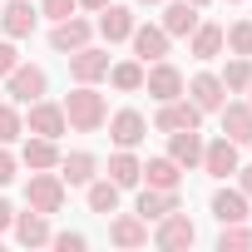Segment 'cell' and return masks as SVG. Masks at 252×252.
<instances>
[{
  "instance_id": "6da1fadb",
  "label": "cell",
  "mask_w": 252,
  "mask_h": 252,
  "mask_svg": "<svg viewBox=\"0 0 252 252\" xmlns=\"http://www.w3.org/2000/svg\"><path fill=\"white\" fill-rule=\"evenodd\" d=\"M104 119H109V104L94 84H74V94L64 99V124L74 134H99L104 129Z\"/></svg>"
},
{
  "instance_id": "7a4b0ae2",
  "label": "cell",
  "mask_w": 252,
  "mask_h": 252,
  "mask_svg": "<svg viewBox=\"0 0 252 252\" xmlns=\"http://www.w3.org/2000/svg\"><path fill=\"white\" fill-rule=\"evenodd\" d=\"M25 203L35 208V213H60L64 208V178L55 173V168H30V183H25Z\"/></svg>"
},
{
  "instance_id": "3957f363",
  "label": "cell",
  "mask_w": 252,
  "mask_h": 252,
  "mask_svg": "<svg viewBox=\"0 0 252 252\" xmlns=\"http://www.w3.org/2000/svg\"><path fill=\"white\" fill-rule=\"evenodd\" d=\"M45 89H50V74H45L40 64H15V69L5 74L10 104H35V99H45Z\"/></svg>"
},
{
  "instance_id": "277c9868",
  "label": "cell",
  "mask_w": 252,
  "mask_h": 252,
  "mask_svg": "<svg viewBox=\"0 0 252 252\" xmlns=\"http://www.w3.org/2000/svg\"><path fill=\"white\" fill-rule=\"evenodd\" d=\"M198 242V227H193V218L188 213H163L158 218V227H154V247H163V252H183V247H193Z\"/></svg>"
},
{
  "instance_id": "5b68a950",
  "label": "cell",
  "mask_w": 252,
  "mask_h": 252,
  "mask_svg": "<svg viewBox=\"0 0 252 252\" xmlns=\"http://www.w3.org/2000/svg\"><path fill=\"white\" fill-rule=\"evenodd\" d=\"M203 124V109L193 104V99H163V109H158V119H154V129L158 134H178V129H198Z\"/></svg>"
},
{
  "instance_id": "8992f818",
  "label": "cell",
  "mask_w": 252,
  "mask_h": 252,
  "mask_svg": "<svg viewBox=\"0 0 252 252\" xmlns=\"http://www.w3.org/2000/svg\"><path fill=\"white\" fill-rule=\"evenodd\" d=\"M69 129L64 124V104H50V99H35L30 114H25V134H40V139H60Z\"/></svg>"
},
{
  "instance_id": "52a82bcc",
  "label": "cell",
  "mask_w": 252,
  "mask_h": 252,
  "mask_svg": "<svg viewBox=\"0 0 252 252\" xmlns=\"http://www.w3.org/2000/svg\"><path fill=\"white\" fill-rule=\"evenodd\" d=\"M109 124V139H114V149H139L144 144V134H149V119L139 114V109H119L114 119H104Z\"/></svg>"
},
{
  "instance_id": "ba28073f",
  "label": "cell",
  "mask_w": 252,
  "mask_h": 252,
  "mask_svg": "<svg viewBox=\"0 0 252 252\" xmlns=\"http://www.w3.org/2000/svg\"><path fill=\"white\" fill-rule=\"evenodd\" d=\"M40 25V10L30 5V0H10V5H0V30H5V40H30Z\"/></svg>"
},
{
  "instance_id": "9c48e42d",
  "label": "cell",
  "mask_w": 252,
  "mask_h": 252,
  "mask_svg": "<svg viewBox=\"0 0 252 252\" xmlns=\"http://www.w3.org/2000/svg\"><path fill=\"white\" fill-rule=\"evenodd\" d=\"M89 35H94V25H89V20H79V15L55 20V30H50V50H55V55H74V50H84V45H89Z\"/></svg>"
},
{
  "instance_id": "30bf717a",
  "label": "cell",
  "mask_w": 252,
  "mask_h": 252,
  "mask_svg": "<svg viewBox=\"0 0 252 252\" xmlns=\"http://www.w3.org/2000/svg\"><path fill=\"white\" fill-rule=\"evenodd\" d=\"M208 178H232L242 163H237V144L232 139H213V144H203V163H198Z\"/></svg>"
},
{
  "instance_id": "8fae6325",
  "label": "cell",
  "mask_w": 252,
  "mask_h": 252,
  "mask_svg": "<svg viewBox=\"0 0 252 252\" xmlns=\"http://www.w3.org/2000/svg\"><path fill=\"white\" fill-rule=\"evenodd\" d=\"M69 74H74V84H99L109 74V50H94V45L74 50L69 55Z\"/></svg>"
},
{
  "instance_id": "7c38bea8",
  "label": "cell",
  "mask_w": 252,
  "mask_h": 252,
  "mask_svg": "<svg viewBox=\"0 0 252 252\" xmlns=\"http://www.w3.org/2000/svg\"><path fill=\"white\" fill-rule=\"evenodd\" d=\"M144 89H149L158 104H163V99H178V94H183V74H178L168 60H154V64L144 69Z\"/></svg>"
},
{
  "instance_id": "4fadbf2b",
  "label": "cell",
  "mask_w": 252,
  "mask_h": 252,
  "mask_svg": "<svg viewBox=\"0 0 252 252\" xmlns=\"http://www.w3.org/2000/svg\"><path fill=\"white\" fill-rule=\"evenodd\" d=\"M188 99H193L203 114H218V109L227 104V84H222L218 74H193V79H188Z\"/></svg>"
},
{
  "instance_id": "5bb4252c",
  "label": "cell",
  "mask_w": 252,
  "mask_h": 252,
  "mask_svg": "<svg viewBox=\"0 0 252 252\" xmlns=\"http://www.w3.org/2000/svg\"><path fill=\"white\" fill-rule=\"evenodd\" d=\"M134 25H139V20H134V10H129V5H114V0H109V5L99 10V25H94V30H99L109 45H119V40H129V35H134Z\"/></svg>"
},
{
  "instance_id": "9a60e30c",
  "label": "cell",
  "mask_w": 252,
  "mask_h": 252,
  "mask_svg": "<svg viewBox=\"0 0 252 252\" xmlns=\"http://www.w3.org/2000/svg\"><path fill=\"white\" fill-rule=\"evenodd\" d=\"M198 20H203V10L188 5V0H168V5H163V30H168V40H188V35L198 30Z\"/></svg>"
},
{
  "instance_id": "2e32d148",
  "label": "cell",
  "mask_w": 252,
  "mask_h": 252,
  "mask_svg": "<svg viewBox=\"0 0 252 252\" xmlns=\"http://www.w3.org/2000/svg\"><path fill=\"white\" fill-rule=\"evenodd\" d=\"M134 55L144 60V64H154V60H168V30L163 25H134Z\"/></svg>"
},
{
  "instance_id": "e0dca14e",
  "label": "cell",
  "mask_w": 252,
  "mask_h": 252,
  "mask_svg": "<svg viewBox=\"0 0 252 252\" xmlns=\"http://www.w3.org/2000/svg\"><path fill=\"white\" fill-rule=\"evenodd\" d=\"M168 158L178 163V168H198L203 163V134L198 129H178V134H168Z\"/></svg>"
},
{
  "instance_id": "ac0fdd59",
  "label": "cell",
  "mask_w": 252,
  "mask_h": 252,
  "mask_svg": "<svg viewBox=\"0 0 252 252\" xmlns=\"http://www.w3.org/2000/svg\"><path fill=\"white\" fill-rule=\"evenodd\" d=\"M218 114H222V139H232L237 149L252 144V104H232V99H227Z\"/></svg>"
},
{
  "instance_id": "d6986e66",
  "label": "cell",
  "mask_w": 252,
  "mask_h": 252,
  "mask_svg": "<svg viewBox=\"0 0 252 252\" xmlns=\"http://www.w3.org/2000/svg\"><path fill=\"white\" fill-rule=\"evenodd\" d=\"M94 173H99V158L84 154V149H74V154L60 158V178H64V188H84V183H94Z\"/></svg>"
},
{
  "instance_id": "ffe728a7",
  "label": "cell",
  "mask_w": 252,
  "mask_h": 252,
  "mask_svg": "<svg viewBox=\"0 0 252 252\" xmlns=\"http://www.w3.org/2000/svg\"><path fill=\"white\" fill-rule=\"evenodd\" d=\"M10 227H15V242H20V247H45V242L55 237V232H50V218L35 213V208H30V213H15Z\"/></svg>"
},
{
  "instance_id": "44dd1931",
  "label": "cell",
  "mask_w": 252,
  "mask_h": 252,
  "mask_svg": "<svg viewBox=\"0 0 252 252\" xmlns=\"http://www.w3.org/2000/svg\"><path fill=\"white\" fill-rule=\"evenodd\" d=\"M109 242H114V247H144V242H149V222H144L139 213H119V218L109 222Z\"/></svg>"
},
{
  "instance_id": "7402d4cb",
  "label": "cell",
  "mask_w": 252,
  "mask_h": 252,
  "mask_svg": "<svg viewBox=\"0 0 252 252\" xmlns=\"http://www.w3.org/2000/svg\"><path fill=\"white\" fill-rule=\"evenodd\" d=\"M173 208H178V188H144L139 203H134V213H139L144 222H158V218L173 213Z\"/></svg>"
},
{
  "instance_id": "603a6c76",
  "label": "cell",
  "mask_w": 252,
  "mask_h": 252,
  "mask_svg": "<svg viewBox=\"0 0 252 252\" xmlns=\"http://www.w3.org/2000/svg\"><path fill=\"white\" fill-rule=\"evenodd\" d=\"M208 208H213V218H218V222H247V218H252V213H247V193H242V188H218Z\"/></svg>"
},
{
  "instance_id": "cb8c5ba5",
  "label": "cell",
  "mask_w": 252,
  "mask_h": 252,
  "mask_svg": "<svg viewBox=\"0 0 252 252\" xmlns=\"http://www.w3.org/2000/svg\"><path fill=\"white\" fill-rule=\"evenodd\" d=\"M20 163H25V168H60V144H55V139L30 134V139H25V149H20Z\"/></svg>"
},
{
  "instance_id": "d4e9b609",
  "label": "cell",
  "mask_w": 252,
  "mask_h": 252,
  "mask_svg": "<svg viewBox=\"0 0 252 252\" xmlns=\"http://www.w3.org/2000/svg\"><path fill=\"white\" fill-rule=\"evenodd\" d=\"M119 183L114 178H94V183H84V198H89V213H99V218H109V213H119Z\"/></svg>"
},
{
  "instance_id": "484cf974",
  "label": "cell",
  "mask_w": 252,
  "mask_h": 252,
  "mask_svg": "<svg viewBox=\"0 0 252 252\" xmlns=\"http://www.w3.org/2000/svg\"><path fill=\"white\" fill-rule=\"evenodd\" d=\"M188 40H193V60H218L222 55V25H213V20H198V30Z\"/></svg>"
},
{
  "instance_id": "4316f807",
  "label": "cell",
  "mask_w": 252,
  "mask_h": 252,
  "mask_svg": "<svg viewBox=\"0 0 252 252\" xmlns=\"http://www.w3.org/2000/svg\"><path fill=\"white\" fill-rule=\"evenodd\" d=\"M109 178H114L119 188H139V183H144V163H139L129 149H119V154L109 158Z\"/></svg>"
},
{
  "instance_id": "83f0119b",
  "label": "cell",
  "mask_w": 252,
  "mask_h": 252,
  "mask_svg": "<svg viewBox=\"0 0 252 252\" xmlns=\"http://www.w3.org/2000/svg\"><path fill=\"white\" fill-rule=\"evenodd\" d=\"M114 89H124V94H139L144 89V60H119V64H109V74H104Z\"/></svg>"
},
{
  "instance_id": "f1b7e54d",
  "label": "cell",
  "mask_w": 252,
  "mask_h": 252,
  "mask_svg": "<svg viewBox=\"0 0 252 252\" xmlns=\"http://www.w3.org/2000/svg\"><path fill=\"white\" fill-rule=\"evenodd\" d=\"M144 183H149V188H178V183H183V168H178L168 154H163V158H149V163H144Z\"/></svg>"
},
{
  "instance_id": "f546056e",
  "label": "cell",
  "mask_w": 252,
  "mask_h": 252,
  "mask_svg": "<svg viewBox=\"0 0 252 252\" xmlns=\"http://www.w3.org/2000/svg\"><path fill=\"white\" fill-rule=\"evenodd\" d=\"M218 79L227 84V94H242V89L252 84V60H247V55H232V60H227V69H222Z\"/></svg>"
},
{
  "instance_id": "4dcf8cb0",
  "label": "cell",
  "mask_w": 252,
  "mask_h": 252,
  "mask_svg": "<svg viewBox=\"0 0 252 252\" xmlns=\"http://www.w3.org/2000/svg\"><path fill=\"white\" fill-rule=\"evenodd\" d=\"M222 50H232V55H247V60H252V20L227 25V30H222Z\"/></svg>"
},
{
  "instance_id": "1f68e13d",
  "label": "cell",
  "mask_w": 252,
  "mask_h": 252,
  "mask_svg": "<svg viewBox=\"0 0 252 252\" xmlns=\"http://www.w3.org/2000/svg\"><path fill=\"white\" fill-rule=\"evenodd\" d=\"M25 134V119H20V109L15 104H0V144H15Z\"/></svg>"
},
{
  "instance_id": "d6a6232c",
  "label": "cell",
  "mask_w": 252,
  "mask_h": 252,
  "mask_svg": "<svg viewBox=\"0 0 252 252\" xmlns=\"http://www.w3.org/2000/svg\"><path fill=\"white\" fill-rule=\"evenodd\" d=\"M237 247H252V227H242V222H222L218 252H237Z\"/></svg>"
},
{
  "instance_id": "836d02e7",
  "label": "cell",
  "mask_w": 252,
  "mask_h": 252,
  "mask_svg": "<svg viewBox=\"0 0 252 252\" xmlns=\"http://www.w3.org/2000/svg\"><path fill=\"white\" fill-rule=\"evenodd\" d=\"M79 10V0H40V15L45 20H69Z\"/></svg>"
},
{
  "instance_id": "e575fe53",
  "label": "cell",
  "mask_w": 252,
  "mask_h": 252,
  "mask_svg": "<svg viewBox=\"0 0 252 252\" xmlns=\"http://www.w3.org/2000/svg\"><path fill=\"white\" fill-rule=\"evenodd\" d=\"M50 247H60V252H84V247H89V237H84V232H55V237H50Z\"/></svg>"
},
{
  "instance_id": "d590c367",
  "label": "cell",
  "mask_w": 252,
  "mask_h": 252,
  "mask_svg": "<svg viewBox=\"0 0 252 252\" xmlns=\"http://www.w3.org/2000/svg\"><path fill=\"white\" fill-rule=\"evenodd\" d=\"M15 168H20V158L10 154V144H0V188L15 183Z\"/></svg>"
},
{
  "instance_id": "8d00e7d4",
  "label": "cell",
  "mask_w": 252,
  "mask_h": 252,
  "mask_svg": "<svg viewBox=\"0 0 252 252\" xmlns=\"http://www.w3.org/2000/svg\"><path fill=\"white\" fill-rule=\"evenodd\" d=\"M15 64H20V50H15V40H0V79H5Z\"/></svg>"
},
{
  "instance_id": "74e56055",
  "label": "cell",
  "mask_w": 252,
  "mask_h": 252,
  "mask_svg": "<svg viewBox=\"0 0 252 252\" xmlns=\"http://www.w3.org/2000/svg\"><path fill=\"white\" fill-rule=\"evenodd\" d=\"M237 188L247 193V203H252V168H237Z\"/></svg>"
},
{
  "instance_id": "f35d334b",
  "label": "cell",
  "mask_w": 252,
  "mask_h": 252,
  "mask_svg": "<svg viewBox=\"0 0 252 252\" xmlns=\"http://www.w3.org/2000/svg\"><path fill=\"white\" fill-rule=\"evenodd\" d=\"M10 222H15V208H10V203H5V198H0V232H5V227H10Z\"/></svg>"
},
{
  "instance_id": "ab89813d",
  "label": "cell",
  "mask_w": 252,
  "mask_h": 252,
  "mask_svg": "<svg viewBox=\"0 0 252 252\" xmlns=\"http://www.w3.org/2000/svg\"><path fill=\"white\" fill-rule=\"evenodd\" d=\"M79 5H84V10H104V5H109V0H79Z\"/></svg>"
},
{
  "instance_id": "60d3db41",
  "label": "cell",
  "mask_w": 252,
  "mask_h": 252,
  "mask_svg": "<svg viewBox=\"0 0 252 252\" xmlns=\"http://www.w3.org/2000/svg\"><path fill=\"white\" fill-rule=\"evenodd\" d=\"M188 5H198V10H203V5H213V0H188Z\"/></svg>"
},
{
  "instance_id": "b9f144b4",
  "label": "cell",
  "mask_w": 252,
  "mask_h": 252,
  "mask_svg": "<svg viewBox=\"0 0 252 252\" xmlns=\"http://www.w3.org/2000/svg\"><path fill=\"white\" fill-rule=\"evenodd\" d=\"M139 5H163V0H139Z\"/></svg>"
},
{
  "instance_id": "7bdbcfd3",
  "label": "cell",
  "mask_w": 252,
  "mask_h": 252,
  "mask_svg": "<svg viewBox=\"0 0 252 252\" xmlns=\"http://www.w3.org/2000/svg\"><path fill=\"white\" fill-rule=\"evenodd\" d=\"M247 104H252V84H247Z\"/></svg>"
},
{
  "instance_id": "ee69618b",
  "label": "cell",
  "mask_w": 252,
  "mask_h": 252,
  "mask_svg": "<svg viewBox=\"0 0 252 252\" xmlns=\"http://www.w3.org/2000/svg\"><path fill=\"white\" fill-rule=\"evenodd\" d=\"M227 5H237V0H227Z\"/></svg>"
},
{
  "instance_id": "f6af8a7d",
  "label": "cell",
  "mask_w": 252,
  "mask_h": 252,
  "mask_svg": "<svg viewBox=\"0 0 252 252\" xmlns=\"http://www.w3.org/2000/svg\"><path fill=\"white\" fill-rule=\"evenodd\" d=\"M0 5H5V0H0Z\"/></svg>"
}]
</instances>
